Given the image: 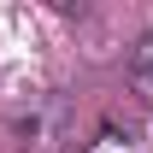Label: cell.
<instances>
[{
  "instance_id": "7a4b0ae2",
  "label": "cell",
  "mask_w": 153,
  "mask_h": 153,
  "mask_svg": "<svg viewBox=\"0 0 153 153\" xmlns=\"http://www.w3.org/2000/svg\"><path fill=\"white\" fill-rule=\"evenodd\" d=\"M135 82H141V94L153 100V36L141 41V53H135Z\"/></svg>"
},
{
  "instance_id": "6da1fadb",
  "label": "cell",
  "mask_w": 153,
  "mask_h": 153,
  "mask_svg": "<svg viewBox=\"0 0 153 153\" xmlns=\"http://www.w3.org/2000/svg\"><path fill=\"white\" fill-rule=\"evenodd\" d=\"M82 153H135V141H130V130H118V124H100L94 135H88V147Z\"/></svg>"
}]
</instances>
